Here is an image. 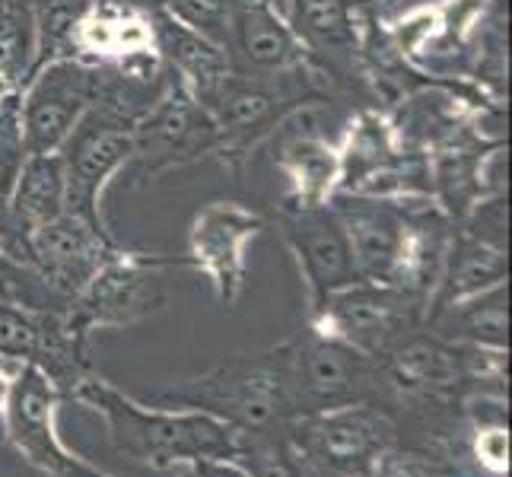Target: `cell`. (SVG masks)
<instances>
[{"label": "cell", "mask_w": 512, "mask_h": 477, "mask_svg": "<svg viewBox=\"0 0 512 477\" xmlns=\"http://www.w3.org/2000/svg\"><path fill=\"white\" fill-rule=\"evenodd\" d=\"M0 299L32 312H64L67 306L64 299L48 290L32 264L16 255L4 239H0Z\"/></svg>", "instance_id": "4316f807"}, {"label": "cell", "mask_w": 512, "mask_h": 477, "mask_svg": "<svg viewBox=\"0 0 512 477\" xmlns=\"http://www.w3.org/2000/svg\"><path fill=\"white\" fill-rule=\"evenodd\" d=\"M277 233L296 258L299 277L306 287V312L319 309L331 293L357 284V264L347 233L338 214L325 207H293L280 204L277 210Z\"/></svg>", "instance_id": "2e32d148"}, {"label": "cell", "mask_w": 512, "mask_h": 477, "mask_svg": "<svg viewBox=\"0 0 512 477\" xmlns=\"http://www.w3.org/2000/svg\"><path fill=\"white\" fill-rule=\"evenodd\" d=\"M64 210H67V182H64L61 153H26L7 201V233L0 239L23 258V236L29 229L61 217Z\"/></svg>", "instance_id": "7402d4cb"}, {"label": "cell", "mask_w": 512, "mask_h": 477, "mask_svg": "<svg viewBox=\"0 0 512 477\" xmlns=\"http://www.w3.org/2000/svg\"><path fill=\"white\" fill-rule=\"evenodd\" d=\"M338 150H341V191H353L376 169L392 163L404 150V144L392 125V115L385 109L357 105L341 128Z\"/></svg>", "instance_id": "cb8c5ba5"}, {"label": "cell", "mask_w": 512, "mask_h": 477, "mask_svg": "<svg viewBox=\"0 0 512 477\" xmlns=\"http://www.w3.org/2000/svg\"><path fill=\"white\" fill-rule=\"evenodd\" d=\"M331 210L347 233L360 280L392 284L404 239V201L360 198V194L341 191L334 194Z\"/></svg>", "instance_id": "d6986e66"}, {"label": "cell", "mask_w": 512, "mask_h": 477, "mask_svg": "<svg viewBox=\"0 0 512 477\" xmlns=\"http://www.w3.org/2000/svg\"><path fill=\"white\" fill-rule=\"evenodd\" d=\"M64 55L137 80L166 77L153 10L144 0H74L48 51V58Z\"/></svg>", "instance_id": "277c9868"}, {"label": "cell", "mask_w": 512, "mask_h": 477, "mask_svg": "<svg viewBox=\"0 0 512 477\" xmlns=\"http://www.w3.org/2000/svg\"><path fill=\"white\" fill-rule=\"evenodd\" d=\"M147 404L201 411L229 423L245 436L287 433L296 420L280 344L261 353H242V357L226 360L201 376L153 388Z\"/></svg>", "instance_id": "7a4b0ae2"}, {"label": "cell", "mask_w": 512, "mask_h": 477, "mask_svg": "<svg viewBox=\"0 0 512 477\" xmlns=\"http://www.w3.org/2000/svg\"><path fill=\"white\" fill-rule=\"evenodd\" d=\"M506 280H509V249L484 242L478 236H468L455 226L452 249L446 258L443 277H439V287L433 293L427 318L439 309L462 303V299L500 287Z\"/></svg>", "instance_id": "603a6c76"}, {"label": "cell", "mask_w": 512, "mask_h": 477, "mask_svg": "<svg viewBox=\"0 0 512 477\" xmlns=\"http://www.w3.org/2000/svg\"><path fill=\"white\" fill-rule=\"evenodd\" d=\"M287 439L312 477H369L379 455L398 446V427L376 404L296 417Z\"/></svg>", "instance_id": "ba28073f"}, {"label": "cell", "mask_w": 512, "mask_h": 477, "mask_svg": "<svg viewBox=\"0 0 512 477\" xmlns=\"http://www.w3.org/2000/svg\"><path fill=\"white\" fill-rule=\"evenodd\" d=\"M423 325H427V306L420 299L395 284H369V280H357L331 293L319 309L306 312L309 331L376 360L408 331Z\"/></svg>", "instance_id": "8fae6325"}, {"label": "cell", "mask_w": 512, "mask_h": 477, "mask_svg": "<svg viewBox=\"0 0 512 477\" xmlns=\"http://www.w3.org/2000/svg\"><path fill=\"white\" fill-rule=\"evenodd\" d=\"M338 102L319 80L312 77H242L229 74L201 105L220 131L217 156L220 163L242 175L245 163L268 147L280 121L303 105Z\"/></svg>", "instance_id": "3957f363"}, {"label": "cell", "mask_w": 512, "mask_h": 477, "mask_svg": "<svg viewBox=\"0 0 512 477\" xmlns=\"http://www.w3.org/2000/svg\"><path fill=\"white\" fill-rule=\"evenodd\" d=\"M16 369H20V366H13V363H7V360H0V417H4L7 404H10V392H13Z\"/></svg>", "instance_id": "d6a6232c"}, {"label": "cell", "mask_w": 512, "mask_h": 477, "mask_svg": "<svg viewBox=\"0 0 512 477\" xmlns=\"http://www.w3.org/2000/svg\"><path fill=\"white\" fill-rule=\"evenodd\" d=\"M217 147L220 131L214 118L188 86L166 70L163 90L134 118V156L128 163L134 185H150L172 169L217 156Z\"/></svg>", "instance_id": "52a82bcc"}, {"label": "cell", "mask_w": 512, "mask_h": 477, "mask_svg": "<svg viewBox=\"0 0 512 477\" xmlns=\"http://www.w3.org/2000/svg\"><path fill=\"white\" fill-rule=\"evenodd\" d=\"M471 468L484 477H509V427H481L468 436Z\"/></svg>", "instance_id": "f1b7e54d"}, {"label": "cell", "mask_w": 512, "mask_h": 477, "mask_svg": "<svg viewBox=\"0 0 512 477\" xmlns=\"http://www.w3.org/2000/svg\"><path fill=\"white\" fill-rule=\"evenodd\" d=\"M331 102L303 105L280 121L268 140L277 172L287 179L284 204L325 207L341 191V150L322 128V112Z\"/></svg>", "instance_id": "9a60e30c"}, {"label": "cell", "mask_w": 512, "mask_h": 477, "mask_svg": "<svg viewBox=\"0 0 512 477\" xmlns=\"http://www.w3.org/2000/svg\"><path fill=\"white\" fill-rule=\"evenodd\" d=\"M353 4H379V0H353Z\"/></svg>", "instance_id": "d590c367"}, {"label": "cell", "mask_w": 512, "mask_h": 477, "mask_svg": "<svg viewBox=\"0 0 512 477\" xmlns=\"http://www.w3.org/2000/svg\"><path fill=\"white\" fill-rule=\"evenodd\" d=\"M280 347H284L296 417L353 408V404H376L385 411L388 385L376 357H366L334 338H322L309 328L280 341Z\"/></svg>", "instance_id": "5b68a950"}, {"label": "cell", "mask_w": 512, "mask_h": 477, "mask_svg": "<svg viewBox=\"0 0 512 477\" xmlns=\"http://www.w3.org/2000/svg\"><path fill=\"white\" fill-rule=\"evenodd\" d=\"M293 32L334 83L338 96L363 99V26L353 0H280Z\"/></svg>", "instance_id": "ac0fdd59"}, {"label": "cell", "mask_w": 512, "mask_h": 477, "mask_svg": "<svg viewBox=\"0 0 512 477\" xmlns=\"http://www.w3.org/2000/svg\"><path fill=\"white\" fill-rule=\"evenodd\" d=\"M70 401L105 420L115 452L153 471H175L198 458H239L242 452V433L229 423L201 411L147 404L99 373H86L74 385Z\"/></svg>", "instance_id": "6da1fadb"}, {"label": "cell", "mask_w": 512, "mask_h": 477, "mask_svg": "<svg viewBox=\"0 0 512 477\" xmlns=\"http://www.w3.org/2000/svg\"><path fill=\"white\" fill-rule=\"evenodd\" d=\"M268 229V217L242 201H210L188 229V268L201 271L214 287L220 306L236 309L245 290V249Z\"/></svg>", "instance_id": "5bb4252c"}, {"label": "cell", "mask_w": 512, "mask_h": 477, "mask_svg": "<svg viewBox=\"0 0 512 477\" xmlns=\"http://www.w3.org/2000/svg\"><path fill=\"white\" fill-rule=\"evenodd\" d=\"M67 398L42 369L23 363L16 369L10 404L4 411V439L29 468L45 477H115L70 452L58 436V411Z\"/></svg>", "instance_id": "4fadbf2b"}, {"label": "cell", "mask_w": 512, "mask_h": 477, "mask_svg": "<svg viewBox=\"0 0 512 477\" xmlns=\"http://www.w3.org/2000/svg\"><path fill=\"white\" fill-rule=\"evenodd\" d=\"M172 477H198V474H194V468L191 465H182V468H175V474Z\"/></svg>", "instance_id": "e575fe53"}, {"label": "cell", "mask_w": 512, "mask_h": 477, "mask_svg": "<svg viewBox=\"0 0 512 477\" xmlns=\"http://www.w3.org/2000/svg\"><path fill=\"white\" fill-rule=\"evenodd\" d=\"M58 153L67 182V214L109 229L102 214V198L105 188L112 185L115 175L128 169L134 156V118L99 102L77 121V128L67 134Z\"/></svg>", "instance_id": "7c38bea8"}, {"label": "cell", "mask_w": 512, "mask_h": 477, "mask_svg": "<svg viewBox=\"0 0 512 477\" xmlns=\"http://www.w3.org/2000/svg\"><path fill=\"white\" fill-rule=\"evenodd\" d=\"M369 477H455V474L443 462L430 458L427 452L395 446L385 455H379V462L373 465Z\"/></svg>", "instance_id": "4dcf8cb0"}, {"label": "cell", "mask_w": 512, "mask_h": 477, "mask_svg": "<svg viewBox=\"0 0 512 477\" xmlns=\"http://www.w3.org/2000/svg\"><path fill=\"white\" fill-rule=\"evenodd\" d=\"M42 61L39 0H0V83L10 90L32 77Z\"/></svg>", "instance_id": "484cf974"}, {"label": "cell", "mask_w": 512, "mask_h": 477, "mask_svg": "<svg viewBox=\"0 0 512 477\" xmlns=\"http://www.w3.org/2000/svg\"><path fill=\"white\" fill-rule=\"evenodd\" d=\"M23 140H20V125H16V112H10L0 121V236L7 233V201L16 182V172L23 166Z\"/></svg>", "instance_id": "f546056e"}, {"label": "cell", "mask_w": 512, "mask_h": 477, "mask_svg": "<svg viewBox=\"0 0 512 477\" xmlns=\"http://www.w3.org/2000/svg\"><path fill=\"white\" fill-rule=\"evenodd\" d=\"M150 10H153L156 42H160V58L166 70L175 80H182L188 86L194 99L204 102L229 74H233L226 51L210 39V35L188 26L166 7L150 4Z\"/></svg>", "instance_id": "44dd1931"}, {"label": "cell", "mask_w": 512, "mask_h": 477, "mask_svg": "<svg viewBox=\"0 0 512 477\" xmlns=\"http://www.w3.org/2000/svg\"><path fill=\"white\" fill-rule=\"evenodd\" d=\"M115 252L118 242L109 229H99L67 210L23 236V258L64 303L90 284V277Z\"/></svg>", "instance_id": "e0dca14e"}, {"label": "cell", "mask_w": 512, "mask_h": 477, "mask_svg": "<svg viewBox=\"0 0 512 477\" xmlns=\"http://www.w3.org/2000/svg\"><path fill=\"white\" fill-rule=\"evenodd\" d=\"M0 439H4V433H0Z\"/></svg>", "instance_id": "8d00e7d4"}, {"label": "cell", "mask_w": 512, "mask_h": 477, "mask_svg": "<svg viewBox=\"0 0 512 477\" xmlns=\"http://www.w3.org/2000/svg\"><path fill=\"white\" fill-rule=\"evenodd\" d=\"M452 236L455 223L436 201H404V239L392 284L420 299L427 312L446 268Z\"/></svg>", "instance_id": "ffe728a7"}, {"label": "cell", "mask_w": 512, "mask_h": 477, "mask_svg": "<svg viewBox=\"0 0 512 477\" xmlns=\"http://www.w3.org/2000/svg\"><path fill=\"white\" fill-rule=\"evenodd\" d=\"M175 264H185V258H166L118 245V252L90 277V284L64 306L67 328L90 338L93 331L147 322L169 303L163 271Z\"/></svg>", "instance_id": "8992f818"}, {"label": "cell", "mask_w": 512, "mask_h": 477, "mask_svg": "<svg viewBox=\"0 0 512 477\" xmlns=\"http://www.w3.org/2000/svg\"><path fill=\"white\" fill-rule=\"evenodd\" d=\"M239 462L249 468L252 477H309L306 465L293 452L287 433H264V436L242 433Z\"/></svg>", "instance_id": "83f0119b"}, {"label": "cell", "mask_w": 512, "mask_h": 477, "mask_svg": "<svg viewBox=\"0 0 512 477\" xmlns=\"http://www.w3.org/2000/svg\"><path fill=\"white\" fill-rule=\"evenodd\" d=\"M423 328H430L439 334V338L455 341V344L509 350V293H506V284L433 312Z\"/></svg>", "instance_id": "d4e9b609"}, {"label": "cell", "mask_w": 512, "mask_h": 477, "mask_svg": "<svg viewBox=\"0 0 512 477\" xmlns=\"http://www.w3.org/2000/svg\"><path fill=\"white\" fill-rule=\"evenodd\" d=\"M16 96H20V90H10V86L0 83V121H4L10 112H16Z\"/></svg>", "instance_id": "836d02e7"}, {"label": "cell", "mask_w": 512, "mask_h": 477, "mask_svg": "<svg viewBox=\"0 0 512 477\" xmlns=\"http://www.w3.org/2000/svg\"><path fill=\"white\" fill-rule=\"evenodd\" d=\"M217 45L226 51L233 74L242 77H312L341 99L312 51L293 32L280 0H229Z\"/></svg>", "instance_id": "9c48e42d"}, {"label": "cell", "mask_w": 512, "mask_h": 477, "mask_svg": "<svg viewBox=\"0 0 512 477\" xmlns=\"http://www.w3.org/2000/svg\"><path fill=\"white\" fill-rule=\"evenodd\" d=\"M191 468L198 477H252L239 458H198Z\"/></svg>", "instance_id": "1f68e13d"}, {"label": "cell", "mask_w": 512, "mask_h": 477, "mask_svg": "<svg viewBox=\"0 0 512 477\" xmlns=\"http://www.w3.org/2000/svg\"><path fill=\"white\" fill-rule=\"evenodd\" d=\"M105 96V67L48 58L16 96V125L26 153H58L77 121Z\"/></svg>", "instance_id": "30bf717a"}]
</instances>
